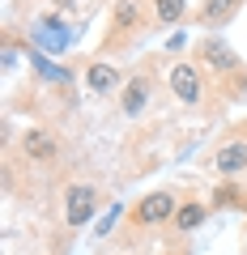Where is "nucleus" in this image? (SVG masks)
<instances>
[{"label":"nucleus","mask_w":247,"mask_h":255,"mask_svg":"<svg viewBox=\"0 0 247 255\" xmlns=\"http://www.w3.org/2000/svg\"><path fill=\"white\" fill-rule=\"evenodd\" d=\"M239 9H243V0H205L201 21H205V26H222V21H230Z\"/></svg>","instance_id":"39448f33"},{"label":"nucleus","mask_w":247,"mask_h":255,"mask_svg":"<svg viewBox=\"0 0 247 255\" xmlns=\"http://www.w3.org/2000/svg\"><path fill=\"white\" fill-rule=\"evenodd\" d=\"M55 4H64V9H73V4H77V0H55Z\"/></svg>","instance_id":"ddd939ff"},{"label":"nucleus","mask_w":247,"mask_h":255,"mask_svg":"<svg viewBox=\"0 0 247 255\" xmlns=\"http://www.w3.org/2000/svg\"><path fill=\"white\" fill-rule=\"evenodd\" d=\"M201 221H205V209H201V204H188V209L179 213V230H196Z\"/></svg>","instance_id":"f8f14e48"},{"label":"nucleus","mask_w":247,"mask_h":255,"mask_svg":"<svg viewBox=\"0 0 247 255\" xmlns=\"http://www.w3.org/2000/svg\"><path fill=\"white\" fill-rule=\"evenodd\" d=\"M201 55H205V60L213 64V68H222V73H226V68H235V64H239V55L230 51V47L222 43V38H209V43H201Z\"/></svg>","instance_id":"0eeeda50"},{"label":"nucleus","mask_w":247,"mask_h":255,"mask_svg":"<svg viewBox=\"0 0 247 255\" xmlns=\"http://www.w3.org/2000/svg\"><path fill=\"white\" fill-rule=\"evenodd\" d=\"M175 213V196L171 191H154V196H145V200L132 209V221L137 226H158V221H166Z\"/></svg>","instance_id":"f03ea898"},{"label":"nucleus","mask_w":247,"mask_h":255,"mask_svg":"<svg viewBox=\"0 0 247 255\" xmlns=\"http://www.w3.org/2000/svg\"><path fill=\"white\" fill-rule=\"evenodd\" d=\"M21 149H26L30 162H55V153H60V145H55V136L47 128H30L21 136Z\"/></svg>","instance_id":"20e7f679"},{"label":"nucleus","mask_w":247,"mask_h":255,"mask_svg":"<svg viewBox=\"0 0 247 255\" xmlns=\"http://www.w3.org/2000/svg\"><path fill=\"white\" fill-rule=\"evenodd\" d=\"M154 4H158V17H162L166 26L183 17V0H154Z\"/></svg>","instance_id":"9d476101"},{"label":"nucleus","mask_w":247,"mask_h":255,"mask_svg":"<svg viewBox=\"0 0 247 255\" xmlns=\"http://www.w3.org/2000/svg\"><path fill=\"white\" fill-rule=\"evenodd\" d=\"M128 21L137 26V0H119V9H115V26H119V30H128Z\"/></svg>","instance_id":"9b49d317"},{"label":"nucleus","mask_w":247,"mask_h":255,"mask_svg":"<svg viewBox=\"0 0 247 255\" xmlns=\"http://www.w3.org/2000/svg\"><path fill=\"white\" fill-rule=\"evenodd\" d=\"M201 73H196L192 64H175L171 68V94L179 102H188V107H192V102H201Z\"/></svg>","instance_id":"7ed1b4c3"},{"label":"nucleus","mask_w":247,"mask_h":255,"mask_svg":"<svg viewBox=\"0 0 247 255\" xmlns=\"http://www.w3.org/2000/svg\"><path fill=\"white\" fill-rule=\"evenodd\" d=\"M94 209H98V191H94L90 183L68 187V196H64V221L68 226H85V221L94 217Z\"/></svg>","instance_id":"f257e3e1"},{"label":"nucleus","mask_w":247,"mask_h":255,"mask_svg":"<svg viewBox=\"0 0 247 255\" xmlns=\"http://www.w3.org/2000/svg\"><path fill=\"white\" fill-rule=\"evenodd\" d=\"M85 85H90L94 94H111L119 85V73L115 68H107V64H90V73H85Z\"/></svg>","instance_id":"6e6552de"},{"label":"nucleus","mask_w":247,"mask_h":255,"mask_svg":"<svg viewBox=\"0 0 247 255\" xmlns=\"http://www.w3.org/2000/svg\"><path fill=\"white\" fill-rule=\"evenodd\" d=\"M145 94H149V81L137 77V81L128 85V94H124V111H128V115H141V111H145Z\"/></svg>","instance_id":"1a4fd4ad"},{"label":"nucleus","mask_w":247,"mask_h":255,"mask_svg":"<svg viewBox=\"0 0 247 255\" xmlns=\"http://www.w3.org/2000/svg\"><path fill=\"white\" fill-rule=\"evenodd\" d=\"M213 162H218V170H222V174L243 170V166H247V145H243V140H235V145H222Z\"/></svg>","instance_id":"423d86ee"}]
</instances>
